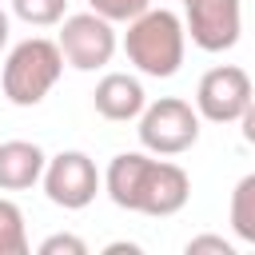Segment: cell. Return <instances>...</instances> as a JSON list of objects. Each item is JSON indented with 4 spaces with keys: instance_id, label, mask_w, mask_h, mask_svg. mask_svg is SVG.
<instances>
[{
    "instance_id": "obj_1",
    "label": "cell",
    "mask_w": 255,
    "mask_h": 255,
    "mask_svg": "<svg viewBox=\"0 0 255 255\" xmlns=\"http://www.w3.org/2000/svg\"><path fill=\"white\" fill-rule=\"evenodd\" d=\"M104 187L116 207L139 211V215H159V219L183 211V203L191 195V179L179 163L151 159L143 151H120L104 171Z\"/></svg>"
},
{
    "instance_id": "obj_2",
    "label": "cell",
    "mask_w": 255,
    "mask_h": 255,
    "mask_svg": "<svg viewBox=\"0 0 255 255\" xmlns=\"http://www.w3.org/2000/svg\"><path fill=\"white\" fill-rule=\"evenodd\" d=\"M183 48H187V24L167 8H147L128 24V36H124L128 60L151 80L175 76L183 64Z\"/></svg>"
},
{
    "instance_id": "obj_3",
    "label": "cell",
    "mask_w": 255,
    "mask_h": 255,
    "mask_svg": "<svg viewBox=\"0 0 255 255\" xmlns=\"http://www.w3.org/2000/svg\"><path fill=\"white\" fill-rule=\"evenodd\" d=\"M60 72H64V52H60V44H56V40H44V36H28V40H20V44L8 52L0 84H4L8 104H16V108H36V104L56 88Z\"/></svg>"
},
{
    "instance_id": "obj_4",
    "label": "cell",
    "mask_w": 255,
    "mask_h": 255,
    "mask_svg": "<svg viewBox=\"0 0 255 255\" xmlns=\"http://www.w3.org/2000/svg\"><path fill=\"white\" fill-rule=\"evenodd\" d=\"M135 131L151 155H179V151L195 147V139H199V112L187 100L163 96V100L143 108Z\"/></svg>"
},
{
    "instance_id": "obj_5",
    "label": "cell",
    "mask_w": 255,
    "mask_h": 255,
    "mask_svg": "<svg viewBox=\"0 0 255 255\" xmlns=\"http://www.w3.org/2000/svg\"><path fill=\"white\" fill-rule=\"evenodd\" d=\"M56 44L76 72H96L116 56V28L100 12H76V16H64Z\"/></svg>"
},
{
    "instance_id": "obj_6",
    "label": "cell",
    "mask_w": 255,
    "mask_h": 255,
    "mask_svg": "<svg viewBox=\"0 0 255 255\" xmlns=\"http://www.w3.org/2000/svg\"><path fill=\"white\" fill-rule=\"evenodd\" d=\"M251 100H255L251 76L235 64H219V68L203 72V80L195 88V112L211 124H239V116L247 112Z\"/></svg>"
},
{
    "instance_id": "obj_7",
    "label": "cell",
    "mask_w": 255,
    "mask_h": 255,
    "mask_svg": "<svg viewBox=\"0 0 255 255\" xmlns=\"http://www.w3.org/2000/svg\"><path fill=\"white\" fill-rule=\"evenodd\" d=\"M100 191V171L84 151H60L48 159L44 167V195L64 207V211H80L96 199Z\"/></svg>"
},
{
    "instance_id": "obj_8",
    "label": "cell",
    "mask_w": 255,
    "mask_h": 255,
    "mask_svg": "<svg viewBox=\"0 0 255 255\" xmlns=\"http://www.w3.org/2000/svg\"><path fill=\"white\" fill-rule=\"evenodd\" d=\"M187 8V36L195 48L203 52H227L239 44L243 32V16H239V0H183Z\"/></svg>"
},
{
    "instance_id": "obj_9",
    "label": "cell",
    "mask_w": 255,
    "mask_h": 255,
    "mask_svg": "<svg viewBox=\"0 0 255 255\" xmlns=\"http://www.w3.org/2000/svg\"><path fill=\"white\" fill-rule=\"evenodd\" d=\"M92 104H96V112H100L104 120L124 124V120H139V116H143L147 96H143V84H139L135 76H128V72H108V76L96 84Z\"/></svg>"
},
{
    "instance_id": "obj_10",
    "label": "cell",
    "mask_w": 255,
    "mask_h": 255,
    "mask_svg": "<svg viewBox=\"0 0 255 255\" xmlns=\"http://www.w3.org/2000/svg\"><path fill=\"white\" fill-rule=\"evenodd\" d=\"M48 155L32 139H4L0 143V191H24L44 179Z\"/></svg>"
},
{
    "instance_id": "obj_11",
    "label": "cell",
    "mask_w": 255,
    "mask_h": 255,
    "mask_svg": "<svg viewBox=\"0 0 255 255\" xmlns=\"http://www.w3.org/2000/svg\"><path fill=\"white\" fill-rule=\"evenodd\" d=\"M231 231L235 239L255 247V171L243 175L231 191Z\"/></svg>"
},
{
    "instance_id": "obj_12",
    "label": "cell",
    "mask_w": 255,
    "mask_h": 255,
    "mask_svg": "<svg viewBox=\"0 0 255 255\" xmlns=\"http://www.w3.org/2000/svg\"><path fill=\"white\" fill-rule=\"evenodd\" d=\"M0 255H28L24 211L12 199H0Z\"/></svg>"
},
{
    "instance_id": "obj_13",
    "label": "cell",
    "mask_w": 255,
    "mask_h": 255,
    "mask_svg": "<svg viewBox=\"0 0 255 255\" xmlns=\"http://www.w3.org/2000/svg\"><path fill=\"white\" fill-rule=\"evenodd\" d=\"M12 12L32 24V28H48V24H60L64 12H68V0H12Z\"/></svg>"
},
{
    "instance_id": "obj_14",
    "label": "cell",
    "mask_w": 255,
    "mask_h": 255,
    "mask_svg": "<svg viewBox=\"0 0 255 255\" xmlns=\"http://www.w3.org/2000/svg\"><path fill=\"white\" fill-rule=\"evenodd\" d=\"M88 4H92V12H100L112 24H131L135 16H143L151 8V0H88Z\"/></svg>"
},
{
    "instance_id": "obj_15",
    "label": "cell",
    "mask_w": 255,
    "mask_h": 255,
    "mask_svg": "<svg viewBox=\"0 0 255 255\" xmlns=\"http://www.w3.org/2000/svg\"><path fill=\"white\" fill-rule=\"evenodd\" d=\"M40 255H88V243L80 239V235H48L44 243H40Z\"/></svg>"
},
{
    "instance_id": "obj_16",
    "label": "cell",
    "mask_w": 255,
    "mask_h": 255,
    "mask_svg": "<svg viewBox=\"0 0 255 255\" xmlns=\"http://www.w3.org/2000/svg\"><path fill=\"white\" fill-rule=\"evenodd\" d=\"M199 251H215V255H235V247L223 239V235H195L187 239V255H199Z\"/></svg>"
},
{
    "instance_id": "obj_17",
    "label": "cell",
    "mask_w": 255,
    "mask_h": 255,
    "mask_svg": "<svg viewBox=\"0 0 255 255\" xmlns=\"http://www.w3.org/2000/svg\"><path fill=\"white\" fill-rule=\"evenodd\" d=\"M239 128H243V139L247 143H255V100L247 104V112L239 116Z\"/></svg>"
},
{
    "instance_id": "obj_18",
    "label": "cell",
    "mask_w": 255,
    "mask_h": 255,
    "mask_svg": "<svg viewBox=\"0 0 255 255\" xmlns=\"http://www.w3.org/2000/svg\"><path fill=\"white\" fill-rule=\"evenodd\" d=\"M4 44H8V12L0 8V48H4Z\"/></svg>"
}]
</instances>
